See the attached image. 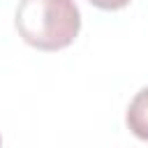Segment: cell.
Returning <instances> with one entry per match:
<instances>
[{"label":"cell","instance_id":"cell-2","mask_svg":"<svg viewBox=\"0 0 148 148\" xmlns=\"http://www.w3.org/2000/svg\"><path fill=\"white\" fill-rule=\"evenodd\" d=\"M125 120H127V127L132 130L134 136H139L141 141H148V86L141 88L132 97Z\"/></svg>","mask_w":148,"mask_h":148},{"label":"cell","instance_id":"cell-4","mask_svg":"<svg viewBox=\"0 0 148 148\" xmlns=\"http://www.w3.org/2000/svg\"><path fill=\"white\" fill-rule=\"evenodd\" d=\"M0 148H2V136H0Z\"/></svg>","mask_w":148,"mask_h":148},{"label":"cell","instance_id":"cell-3","mask_svg":"<svg viewBox=\"0 0 148 148\" xmlns=\"http://www.w3.org/2000/svg\"><path fill=\"white\" fill-rule=\"evenodd\" d=\"M88 2L95 5V7H99V9H123L132 0H88Z\"/></svg>","mask_w":148,"mask_h":148},{"label":"cell","instance_id":"cell-1","mask_svg":"<svg viewBox=\"0 0 148 148\" xmlns=\"http://www.w3.org/2000/svg\"><path fill=\"white\" fill-rule=\"evenodd\" d=\"M18 37L39 51L69 46L81 30V14L74 0H21L14 16Z\"/></svg>","mask_w":148,"mask_h":148}]
</instances>
